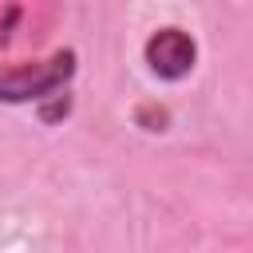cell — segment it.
<instances>
[{"label": "cell", "mask_w": 253, "mask_h": 253, "mask_svg": "<svg viewBox=\"0 0 253 253\" xmlns=\"http://www.w3.org/2000/svg\"><path fill=\"white\" fill-rule=\"evenodd\" d=\"M75 75V51L59 47L40 63H8L0 67V103H40L63 91Z\"/></svg>", "instance_id": "obj_1"}, {"label": "cell", "mask_w": 253, "mask_h": 253, "mask_svg": "<svg viewBox=\"0 0 253 253\" xmlns=\"http://www.w3.org/2000/svg\"><path fill=\"white\" fill-rule=\"evenodd\" d=\"M142 63L162 83H182L198 67V40L186 28H158L142 43Z\"/></svg>", "instance_id": "obj_2"}, {"label": "cell", "mask_w": 253, "mask_h": 253, "mask_svg": "<svg viewBox=\"0 0 253 253\" xmlns=\"http://www.w3.org/2000/svg\"><path fill=\"white\" fill-rule=\"evenodd\" d=\"M67 115H71V95H67V87L55 91V95H47V99H40V119H43V123H59V119H67Z\"/></svg>", "instance_id": "obj_3"}]
</instances>
